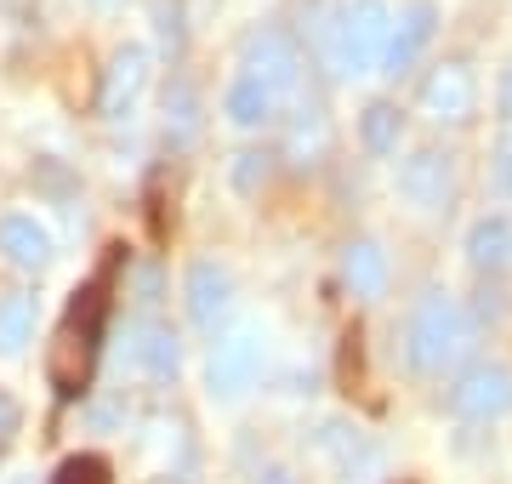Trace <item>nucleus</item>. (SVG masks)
Listing matches in <instances>:
<instances>
[{
    "label": "nucleus",
    "mask_w": 512,
    "mask_h": 484,
    "mask_svg": "<svg viewBox=\"0 0 512 484\" xmlns=\"http://www.w3.org/2000/svg\"><path fill=\"white\" fill-rule=\"evenodd\" d=\"M387 35H393V12L382 0H353L348 12H336V23L319 29V52L342 80H365L382 63Z\"/></svg>",
    "instance_id": "f257e3e1"
},
{
    "label": "nucleus",
    "mask_w": 512,
    "mask_h": 484,
    "mask_svg": "<svg viewBox=\"0 0 512 484\" xmlns=\"http://www.w3.org/2000/svg\"><path fill=\"white\" fill-rule=\"evenodd\" d=\"M97 336H103V291L86 285V291L74 297V308L63 314V325H57L52 348H46V376H52V388L63 393V399H74V393L92 382Z\"/></svg>",
    "instance_id": "f03ea898"
},
{
    "label": "nucleus",
    "mask_w": 512,
    "mask_h": 484,
    "mask_svg": "<svg viewBox=\"0 0 512 484\" xmlns=\"http://www.w3.org/2000/svg\"><path fill=\"white\" fill-rule=\"evenodd\" d=\"M467 348H473V325L461 314V302L450 291H427L410 319V365L421 376H444Z\"/></svg>",
    "instance_id": "7ed1b4c3"
},
{
    "label": "nucleus",
    "mask_w": 512,
    "mask_h": 484,
    "mask_svg": "<svg viewBox=\"0 0 512 484\" xmlns=\"http://www.w3.org/2000/svg\"><path fill=\"white\" fill-rule=\"evenodd\" d=\"M239 69L251 80H262L268 92L285 103V97L302 92V46H296L285 29H256V35H245V52H239Z\"/></svg>",
    "instance_id": "20e7f679"
},
{
    "label": "nucleus",
    "mask_w": 512,
    "mask_h": 484,
    "mask_svg": "<svg viewBox=\"0 0 512 484\" xmlns=\"http://www.w3.org/2000/svg\"><path fill=\"white\" fill-rule=\"evenodd\" d=\"M256 371H262V336L256 331H234L211 348V365H205V382H211V399H245L256 388Z\"/></svg>",
    "instance_id": "39448f33"
},
{
    "label": "nucleus",
    "mask_w": 512,
    "mask_h": 484,
    "mask_svg": "<svg viewBox=\"0 0 512 484\" xmlns=\"http://www.w3.org/2000/svg\"><path fill=\"white\" fill-rule=\"evenodd\" d=\"M450 405H456L467 422L507 416V410H512V371H507V365H473V371L450 388Z\"/></svg>",
    "instance_id": "423d86ee"
},
{
    "label": "nucleus",
    "mask_w": 512,
    "mask_h": 484,
    "mask_svg": "<svg viewBox=\"0 0 512 484\" xmlns=\"http://www.w3.org/2000/svg\"><path fill=\"white\" fill-rule=\"evenodd\" d=\"M478 103V80L467 63H439L433 75L421 80V109L433 114V120H450V126H461L467 114H473Z\"/></svg>",
    "instance_id": "0eeeda50"
},
{
    "label": "nucleus",
    "mask_w": 512,
    "mask_h": 484,
    "mask_svg": "<svg viewBox=\"0 0 512 484\" xmlns=\"http://www.w3.org/2000/svg\"><path fill=\"white\" fill-rule=\"evenodd\" d=\"M143 86H148V52L143 46H120L114 63H109V75H103V92H97L103 120H126V114L137 109Z\"/></svg>",
    "instance_id": "6e6552de"
},
{
    "label": "nucleus",
    "mask_w": 512,
    "mask_h": 484,
    "mask_svg": "<svg viewBox=\"0 0 512 484\" xmlns=\"http://www.w3.org/2000/svg\"><path fill=\"white\" fill-rule=\"evenodd\" d=\"M433 29H439V6H433V0H410V6L399 12V23H393V35H387V52H382L387 75H404V69L427 52Z\"/></svg>",
    "instance_id": "1a4fd4ad"
},
{
    "label": "nucleus",
    "mask_w": 512,
    "mask_h": 484,
    "mask_svg": "<svg viewBox=\"0 0 512 484\" xmlns=\"http://www.w3.org/2000/svg\"><path fill=\"white\" fill-rule=\"evenodd\" d=\"M399 194L421 211H433V205L450 200V154L439 149H416L410 160L399 166Z\"/></svg>",
    "instance_id": "9d476101"
},
{
    "label": "nucleus",
    "mask_w": 512,
    "mask_h": 484,
    "mask_svg": "<svg viewBox=\"0 0 512 484\" xmlns=\"http://www.w3.org/2000/svg\"><path fill=\"white\" fill-rule=\"evenodd\" d=\"M228 308H234V274L217 268V262H194L188 268V314H194V325L217 331V319H228Z\"/></svg>",
    "instance_id": "9b49d317"
},
{
    "label": "nucleus",
    "mask_w": 512,
    "mask_h": 484,
    "mask_svg": "<svg viewBox=\"0 0 512 484\" xmlns=\"http://www.w3.org/2000/svg\"><path fill=\"white\" fill-rule=\"evenodd\" d=\"M0 257L12 262V268H46L52 262V234L35 223V217H6L0 223Z\"/></svg>",
    "instance_id": "f8f14e48"
},
{
    "label": "nucleus",
    "mask_w": 512,
    "mask_h": 484,
    "mask_svg": "<svg viewBox=\"0 0 512 484\" xmlns=\"http://www.w3.org/2000/svg\"><path fill=\"white\" fill-rule=\"evenodd\" d=\"M342 280H348V291L359 302H376L387 291V251L376 240H353L342 251Z\"/></svg>",
    "instance_id": "ddd939ff"
},
{
    "label": "nucleus",
    "mask_w": 512,
    "mask_h": 484,
    "mask_svg": "<svg viewBox=\"0 0 512 484\" xmlns=\"http://www.w3.org/2000/svg\"><path fill=\"white\" fill-rule=\"evenodd\" d=\"M222 109H228V120H234L239 131H256V126H268L279 114V97L262 86V80L251 75H239L234 86H228V97H222Z\"/></svg>",
    "instance_id": "4468645a"
},
{
    "label": "nucleus",
    "mask_w": 512,
    "mask_h": 484,
    "mask_svg": "<svg viewBox=\"0 0 512 484\" xmlns=\"http://www.w3.org/2000/svg\"><path fill=\"white\" fill-rule=\"evenodd\" d=\"M467 262H473L478 274L507 268L512 262V223L507 217H484V223H473V234H467Z\"/></svg>",
    "instance_id": "2eb2a0df"
},
{
    "label": "nucleus",
    "mask_w": 512,
    "mask_h": 484,
    "mask_svg": "<svg viewBox=\"0 0 512 484\" xmlns=\"http://www.w3.org/2000/svg\"><path fill=\"white\" fill-rule=\"evenodd\" d=\"M137 365H143L154 382H171V376L183 371V342H177V331L143 325V336H137Z\"/></svg>",
    "instance_id": "dca6fc26"
},
{
    "label": "nucleus",
    "mask_w": 512,
    "mask_h": 484,
    "mask_svg": "<svg viewBox=\"0 0 512 484\" xmlns=\"http://www.w3.org/2000/svg\"><path fill=\"white\" fill-rule=\"evenodd\" d=\"M35 336V297L29 291H12L0 297V359H18Z\"/></svg>",
    "instance_id": "f3484780"
},
{
    "label": "nucleus",
    "mask_w": 512,
    "mask_h": 484,
    "mask_svg": "<svg viewBox=\"0 0 512 484\" xmlns=\"http://www.w3.org/2000/svg\"><path fill=\"white\" fill-rule=\"evenodd\" d=\"M165 143H171V149H194V143H200V103L188 92V80H177V86L165 92Z\"/></svg>",
    "instance_id": "a211bd4d"
},
{
    "label": "nucleus",
    "mask_w": 512,
    "mask_h": 484,
    "mask_svg": "<svg viewBox=\"0 0 512 484\" xmlns=\"http://www.w3.org/2000/svg\"><path fill=\"white\" fill-rule=\"evenodd\" d=\"M291 160L296 166H313V160H325V149H330V120L319 109H296V126H291Z\"/></svg>",
    "instance_id": "6ab92c4d"
},
{
    "label": "nucleus",
    "mask_w": 512,
    "mask_h": 484,
    "mask_svg": "<svg viewBox=\"0 0 512 484\" xmlns=\"http://www.w3.org/2000/svg\"><path fill=\"white\" fill-rule=\"evenodd\" d=\"M399 109L393 103H370L365 109V120H359V137H365V149L370 154H393L399 149Z\"/></svg>",
    "instance_id": "aec40b11"
},
{
    "label": "nucleus",
    "mask_w": 512,
    "mask_h": 484,
    "mask_svg": "<svg viewBox=\"0 0 512 484\" xmlns=\"http://www.w3.org/2000/svg\"><path fill=\"white\" fill-rule=\"evenodd\" d=\"M262 183H268V154H256V149L234 154V188L239 194H256Z\"/></svg>",
    "instance_id": "412c9836"
},
{
    "label": "nucleus",
    "mask_w": 512,
    "mask_h": 484,
    "mask_svg": "<svg viewBox=\"0 0 512 484\" xmlns=\"http://www.w3.org/2000/svg\"><path fill=\"white\" fill-rule=\"evenodd\" d=\"M57 484H103V462H92V456L80 462V456H74V462H63Z\"/></svg>",
    "instance_id": "4be33fe9"
},
{
    "label": "nucleus",
    "mask_w": 512,
    "mask_h": 484,
    "mask_svg": "<svg viewBox=\"0 0 512 484\" xmlns=\"http://www.w3.org/2000/svg\"><path fill=\"white\" fill-rule=\"evenodd\" d=\"M131 285H137V302H148V308L160 302V268H154V262H143V268L131 274Z\"/></svg>",
    "instance_id": "5701e85b"
},
{
    "label": "nucleus",
    "mask_w": 512,
    "mask_h": 484,
    "mask_svg": "<svg viewBox=\"0 0 512 484\" xmlns=\"http://www.w3.org/2000/svg\"><path fill=\"white\" fill-rule=\"evenodd\" d=\"M18 399H12V393H0V450L12 445V439H18Z\"/></svg>",
    "instance_id": "b1692460"
},
{
    "label": "nucleus",
    "mask_w": 512,
    "mask_h": 484,
    "mask_svg": "<svg viewBox=\"0 0 512 484\" xmlns=\"http://www.w3.org/2000/svg\"><path fill=\"white\" fill-rule=\"evenodd\" d=\"M154 12H160V40H165V46H183V29H177V6H165V0H160Z\"/></svg>",
    "instance_id": "393cba45"
},
{
    "label": "nucleus",
    "mask_w": 512,
    "mask_h": 484,
    "mask_svg": "<svg viewBox=\"0 0 512 484\" xmlns=\"http://www.w3.org/2000/svg\"><path fill=\"white\" fill-rule=\"evenodd\" d=\"M495 194H512V131L501 137V171H495Z\"/></svg>",
    "instance_id": "a878e982"
},
{
    "label": "nucleus",
    "mask_w": 512,
    "mask_h": 484,
    "mask_svg": "<svg viewBox=\"0 0 512 484\" xmlns=\"http://www.w3.org/2000/svg\"><path fill=\"white\" fill-rule=\"evenodd\" d=\"M501 114L512 120V69H507V80H501Z\"/></svg>",
    "instance_id": "bb28decb"
},
{
    "label": "nucleus",
    "mask_w": 512,
    "mask_h": 484,
    "mask_svg": "<svg viewBox=\"0 0 512 484\" xmlns=\"http://www.w3.org/2000/svg\"><path fill=\"white\" fill-rule=\"evenodd\" d=\"M262 484H296V479H291V473H279V467H274V473H268V479H262Z\"/></svg>",
    "instance_id": "cd10ccee"
}]
</instances>
